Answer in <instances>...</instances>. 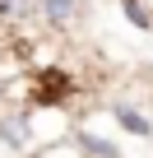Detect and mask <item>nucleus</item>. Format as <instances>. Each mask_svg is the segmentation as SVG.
Returning <instances> with one entry per match:
<instances>
[{
  "label": "nucleus",
  "mask_w": 153,
  "mask_h": 158,
  "mask_svg": "<svg viewBox=\"0 0 153 158\" xmlns=\"http://www.w3.org/2000/svg\"><path fill=\"white\" fill-rule=\"evenodd\" d=\"M0 139L10 149H33V130H28V116L14 112V116H0Z\"/></svg>",
  "instance_id": "nucleus-2"
},
{
  "label": "nucleus",
  "mask_w": 153,
  "mask_h": 158,
  "mask_svg": "<svg viewBox=\"0 0 153 158\" xmlns=\"http://www.w3.org/2000/svg\"><path fill=\"white\" fill-rule=\"evenodd\" d=\"M111 116H116V121H121V126H125L130 135H148V130H153V126H148V116H139L135 107H116Z\"/></svg>",
  "instance_id": "nucleus-4"
},
{
  "label": "nucleus",
  "mask_w": 153,
  "mask_h": 158,
  "mask_svg": "<svg viewBox=\"0 0 153 158\" xmlns=\"http://www.w3.org/2000/svg\"><path fill=\"white\" fill-rule=\"evenodd\" d=\"M33 158H88V149H74L70 139H60V144H51V149H37Z\"/></svg>",
  "instance_id": "nucleus-6"
},
{
  "label": "nucleus",
  "mask_w": 153,
  "mask_h": 158,
  "mask_svg": "<svg viewBox=\"0 0 153 158\" xmlns=\"http://www.w3.org/2000/svg\"><path fill=\"white\" fill-rule=\"evenodd\" d=\"M0 10H5L10 19H33V14H42V0H5Z\"/></svg>",
  "instance_id": "nucleus-5"
},
{
  "label": "nucleus",
  "mask_w": 153,
  "mask_h": 158,
  "mask_svg": "<svg viewBox=\"0 0 153 158\" xmlns=\"http://www.w3.org/2000/svg\"><path fill=\"white\" fill-rule=\"evenodd\" d=\"M0 98H5V74H0Z\"/></svg>",
  "instance_id": "nucleus-7"
},
{
  "label": "nucleus",
  "mask_w": 153,
  "mask_h": 158,
  "mask_svg": "<svg viewBox=\"0 0 153 158\" xmlns=\"http://www.w3.org/2000/svg\"><path fill=\"white\" fill-rule=\"evenodd\" d=\"M42 19L51 28H70L79 19V0H42Z\"/></svg>",
  "instance_id": "nucleus-3"
},
{
  "label": "nucleus",
  "mask_w": 153,
  "mask_h": 158,
  "mask_svg": "<svg viewBox=\"0 0 153 158\" xmlns=\"http://www.w3.org/2000/svg\"><path fill=\"white\" fill-rule=\"evenodd\" d=\"M28 130H33V153H37V149H51L70 135V116L60 107H37V112H28Z\"/></svg>",
  "instance_id": "nucleus-1"
}]
</instances>
